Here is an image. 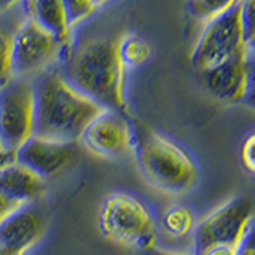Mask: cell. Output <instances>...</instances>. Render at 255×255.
Returning <instances> with one entry per match:
<instances>
[{"label": "cell", "mask_w": 255, "mask_h": 255, "mask_svg": "<svg viewBox=\"0 0 255 255\" xmlns=\"http://www.w3.org/2000/svg\"><path fill=\"white\" fill-rule=\"evenodd\" d=\"M14 161V151H8L0 147V169Z\"/></svg>", "instance_id": "obj_25"}, {"label": "cell", "mask_w": 255, "mask_h": 255, "mask_svg": "<svg viewBox=\"0 0 255 255\" xmlns=\"http://www.w3.org/2000/svg\"><path fill=\"white\" fill-rule=\"evenodd\" d=\"M45 223L40 212L30 204H22L0 222V244L26 254L43 236Z\"/></svg>", "instance_id": "obj_12"}, {"label": "cell", "mask_w": 255, "mask_h": 255, "mask_svg": "<svg viewBox=\"0 0 255 255\" xmlns=\"http://www.w3.org/2000/svg\"><path fill=\"white\" fill-rule=\"evenodd\" d=\"M126 72L118 58L117 40L91 37L82 40L70 53L62 75L102 107L123 110Z\"/></svg>", "instance_id": "obj_2"}, {"label": "cell", "mask_w": 255, "mask_h": 255, "mask_svg": "<svg viewBox=\"0 0 255 255\" xmlns=\"http://www.w3.org/2000/svg\"><path fill=\"white\" fill-rule=\"evenodd\" d=\"M241 159H243V166L246 167V171L249 174H254L255 172V159H254V135L252 134L243 143Z\"/></svg>", "instance_id": "obj_21"}, {"label": "cell", "mask_w": 255, "mask_h": 255, "mask_svg": "<svg viewBox=\"0 0 255 255\" xmlns=\"http://www.w3.org/2000/svg\"><path fill=\"white\" fill-rule=\"evenodd\" d=\"M132 153L145 180L171 195H182L195 185L196 164L185 150L142 122L132 123Z\"/></svg>", "instance_id": "obj_3"}, {"label": "cell", "mask_w": 255, "mask_h": 255, "mask_svg": "<svg viewBox=\"0 0 255 255\" xmlns=\"http://www.w3.org/2000/svg\"><path fill=\"white\" fill-rule=\"evenodd\" d=\"M142 255H195L193 252L191 254H180V252H172V251H164V249H159V247H147V249L142 251Z\"/></svg>", "instance_id": "obj_24"}, {"label": "cell", "mask_w": 255, "mask_h": 255, "mask_svg": "<svg viewBox=\"0 0 255 255\" xmlns=\"http://www.w3.org/2000/svg\"><path fill=\"white\" fill-rule=\"evenodd\" d=\"M22 2V0H0V11L3 10H8V8H11L13 5Z\"/></svg>", "instance_id": "obj_27"}, {"label": "cell", "mask_w": 255, "mask_h": 255, "mask_svg": "<svg viewBox=\"0 0 255 255\" xmlns=\"http://www.w3.org/2000/svg\"><path fill=\"white\" fill-rule=\"evenodd\" d=\"M110 0H93V3L96 5V8H99V6H102V5H106V3H109Z\"/></svg>", "instance_id": "obj_28"}, {"label": "cell", "mask_w": 255, "mask_h": 255, "mask_svg": "<svg viewBox=\"0 0 255 255\" xmlns=\"http://www.w3.org/2000/svg\"><path fill=\"white\" fill-rule=\"evenodd\" d=\"M34 135L75 142L102 107L72 85L58 70H46L34 80Z\"/></svg>", "instance_id": "obj_1"}, {"label": "cell", "mask_w": 255, "mask_h": 255, "mask_svg": "<svg viewBox=\"0 0 255 255\" xmlns=\"http://www.w3.org/2000/svg\"><path fill=\"white\" fill-rule=\"evenodd\" d=\"M22 204L18 201H13V199L6 198L5 195L0 193V222H2L5 217H8L11 212H14L18 207H21Z\"/></svg>", "instance_id": "obj_22"}, {"label": "cell", "mask_w": 255, "mask_h": 255, "mask_svg": "<svg viewBox=\"0 0 255 255\" xmlns=\"http://www.w3.org/2000/svg\"><path fill=\"white\" fill-rule=\"evenodd\" d=\"M80 140L98 156H123L126 153H132V125L128 123L117 110L104 109L88 123Z\"/></svg>", "instance_id": "obj_10"}, {"label": "cell", "mask_w": 255, "mask_h": 255, "mask_svg": "<svg viewBox=\"0 0 255 255\" xmlns=\"http://www.w3.org/2000/svg\"><path fill=\"white\" fill-rule=\"evenodd\" d=\"M198 74L212 98L223 102H241L252 93V50L199 70Z\"/></svg>", "instance_id": "obj_9"}, {"label": "cell", "mask_w": 255, "mask_h": 255, "mask_svg": "<svg viewBox=\"0 0 255 255\" xmlns=\"http://www.w3.org/2000/svg\"><path fill=\"white\" fill-rule=\"evenodd\" d=\"M118 58L125 69H135L145 64L151 56V45L137 34H125L117 40Z\"/></svg>", "instance_id": "obj_16"}, {"label": "cell", "mask_w": 255, "mask_h": 255, "mask_svg": "<svg viewBox=\"0 0 255 255\" xmlns=\"http://www.w3.org/2000/svg\"><path fill=\"white\" fill-rule=\"evenodd\" d=\"M64 48L53 32L26 16L13 38V77L34 80L61 59Z\"/></svg>", "instance_id": "obj_7"}, {"label": "cell", "mask_w": 255, "mask_h": 255, "mask_svg": "<svg viewBox=\"0 0 255 255\" xmlns=\"http://www.w3.org/2000/svg\"><path fill=\"white\" fill-rule=\"evenodd\" d=\"M24 19L22 2L0 11V88L13 78V38Z\"/></svg>", "instance_id": "obj_15"}, {"label": "cell", "mask_w": 255, "mask_h": 255, "mask_svg": "<svg viewBox=\"0 0 255 255\" xmlns=\"http://www.w3.org/2000/svg\"><path fill=\"white\" fill-rule=\"evenodd\" d=\"M26 16L37 21L58 37L61 42L69 46L70 43V27L67 26L64 14L62 0H22Z\"/></svg>", "instance_id": "obj_14"}, {"label": "cell", "mask_w": 255, "mask_h": 255, "mask_svg": "<svg viewBox=\"0 0 255 255\" xmlns=\"http://www.w3.org/2000/svg\"><path fill=\"white\" fill-rule=\"evenodd\" d=\"M46 182L24 164L13 161L0 169V193L21 204H30L45 193Z\"/></svg>", "instance_id": "obj_13"}, {"label": "cell", "mask_w": 255, "mask_h": 255, "mask_svg": "<svg viewBox=\"0 0 255 255\" xmlns=\"http://www.w3.org/2000/svg\"><path fill=\"white\" fill-rule=\"evenodd\" d=\"M35 93L30 78L13 77L0 88V147L16 151L34 135Z\"/></svg>", "instance_id": "obj_6"}, {"label": "cell", "mask_w": 255, "mask_h": 255, "mask_svg": "<svg viewBox=\"0 0 255 255\" xmlns=\"http://www.w3.org/2000/svg\"><path fill=\"white\" fill-rule=\"evenodd\" d=\"M78 151V140L64 142L30 135L14 151V161L24 164L46 180L59 175L74 164Z\"/></svg>", "instance_id": "obj_11"}, {"label": "cell", "mask_w": 255, "mask_h": 255, "mask_svg": "<svg viewBox=\"0 0 255 255\" xmlns=\"http://www.w3.org/2000/svg\"><path fill=\"white\" fill-rule=\"evenodd\" d=\"M249 50H252V43L247 40L243 26L239 0L230 10L204 22L191 53V66L199 72L222 61L246 54Z\"/></svg>", "instance_id": "obj_5"}, {"label": "cell", "mask_w": 255, "mask_h": 255, "mask_svg": "<svg viewBox=\"0 0 255 255\" xmlns=\"http://www.w3.org/2000/svg\"><path fill=\"white\" fill-rule=\"evenodd\" d=\"M252 215L254 207L251 199L244 196L230 199L195 225L191 233L193 254L203 255L209 247L219 244L236 246L252 222Z\"/></svg>", "instance_id": "obj_8"}, {"label": "cell", "mask_w": 255, "mask_h": 255, "mask_svg": "<svg viewBox=\"0 0 255 255\" xmlns=\"http://www.w3.org/2000/svg\"><path fill=\"white\" fill-rule=\"evenodd\" d=\"M99 230L109 241L132 249L155 246L156 222L140 199L128 193H114L99 209Z\"/></svg>", "instance_id": "obj_4"}, {"label": "cell", "mask_w": 255, "mask_h": 255, "mask_svg": "<svg viewBox=\"0 0 255 255\" xmlns=\"http://www.w3.org/2000/svg\"><path fill=\"white\" fill-rule=\"evenodd\" d=\"M239 0H188L187 10L195 19L207 22L223 11L230 10Z\"/></svg>", "instance_id": "obj_18"}, {"label": "cell", "mask_w": 255, "mask_h": 255, "mask_svg": "<svg viewBox=\"0 0 255 255\" xmlns=\"http://www.w3.org/2000/svg\"><path fill=\"white\" fill-rule=\"evenodd\" d=\"M0 255H26V254L19 252V251H14V249H11V247H6V246L0 244Z\"/></svg>", "instance_id": "obj_26"}, {"label": "cell", "mask_w": 255, "mask_h": 255, "mask_svg": "<svg viewBox=\"0 0 255 255\" xmlns=\"http://www.w3.org/2000/svg\"><path fill=\"white\" fill-rule=\"evenodd\" d=\"M62 5L67 26L70 29L88 19L96 11V5L93 3V0H62Z\"/></svg>", "instance_id": "obj_19"}, {"label": "cell", "mask_w": 255, "mask_h": 255, "mask_svg": "<svg viewBox=\"0 0 255 255\" xmlns=\"http://www.w3.org/2000/svg\"><path fill=\"white\" fill-rule=\"evenodd\" d=\"M195 215L188 207L182 204H175L166 211L163 217V228L171 238L180 239L190 236L195 228Z\"/></svg>", "instance_id": "obj_17"}, {"label": "cell", "mask_w": 255, "mask_h": 255, "mask_svg": "<svg viewBox=\"0 0 255 255\" xmlns=\"http://www.w3.org/2000/svg\"><path fill=\"white\" fill-rule=\"evenodd\" d=\"M236 246L235 244H219V246H212L203 255H235Z\"/></svg>", "instance_id": "obj_23"}, {"label": "cell", "mask_w": 255, "mask_h": 255, "mask_svg": "<svg viewBox=\"0 0 255 255\" xmlns=\"http://www.w3.org/2000/svg\"><path fill=\"white\" fill-rule=\"evenodd\" d=\"M235 255H255L254 247V220L249 223V227L244 231L241 241L238 243Z\"/></svg>", "instance_id": "obj_20"}]
</instances>
